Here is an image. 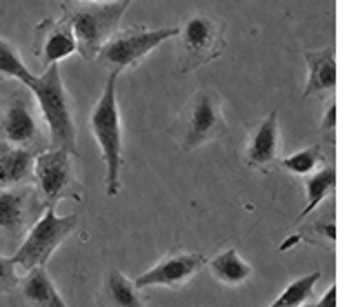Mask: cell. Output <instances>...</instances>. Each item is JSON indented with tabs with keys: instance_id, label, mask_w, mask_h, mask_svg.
<instances>
[{
	"instance_id": "1",
	"label": "cell",
	"mask_w": 356,
	"mask_h": 307,
	"mask_svg": "<svg viewBox=\"0 0 356 307\" xmlns=\"http://www.w3.org/2000/svg\"><path fill=\"white\" fill-rule=\"evenodd\" d=\"M25 87H29V92L36 98L40 116L47 125L49 149H65L72 156H78L74 101L60 78V63L44 67L42 74H33V78Z\"/></svg>"
},
{
	"instance_id": "2",
	"label": "cell",
	"mask_w": 356,
	"mask_h": 307,
	"mask_svg": "<svg viewBox=\"0 0 356 307\" xmlns=\"http://www.w3.org/2000/svg\"><path fill=\"white\" fill-rule=\"evenodd\" d=\"M167 134L183 151H194L207 142L225 138L229 134V125L222 114L220 94L203 87L189 96L172 125L167 127Z\"/></svg>"
},
{
	"instance_id": "3",
	"label": "cell",
	"mask_w": 356,
	"mask_h": 307,
	"mask_svg": "<svg viewBox=\"0 0 356 307\" xmlns=\"http://www.w3.org/2000/svg\"><path fill=\"white\" fill-rule=\"evenodd\" d=\"M0 140L36 156L49 149L47 125L40 116L36 98L29 87L18 81L16 85L3 87L0 96Z\"/></svg>"
},
{
	"instance_id": "4",
	"label": "cell",
	"mask_w": 356,
	"mask_h": 307,
	"mask_svg": "<svg viewBox=\"0 0 356 307\" xmlns=\"http://www.w3.org/2000/svg\"><path fill=\"white\" fill-rule=\"evenodd\" d=\"M131 0H111V3H65L63 16L76 38V53L92 63L100 47L120 29Z\"/></svg>"
},
{
	"instance_id": "5",
	"label": "cell",
	"mask_w": 356,
	"mask_h": 307,
	"mask_svg": "<svg viewBox=\"0 0 356 307\" xmlns=\"http://www.w3.org/2000/svg\"><path fill=\"white\" fill-rule=\"evenodd\" d=\"M118 72H111L103 94L94 105L89 116V127L100 147V156L105 160V190L109 196L120 194V172H122V120L118 107Z\"/></svg>"
},
{
	"instance_id": "6",
	"label": "cell",
	"mask_w": 356,
	"mask_h": 307,
	"mask_svg": "<svg viewBox=\"0 0 356 307\" xmlns=\"http://www.w3.org/2000/svg\"><path fill=\"white\" fill-rule=\"evenodd\" d=\"M72 154L65 149H47L33 163V188L44 210H56L60 201H85V188L78 181Z\"/></svg>"
},
{
	"instance_id": "7",
	"label": "cell",
	"mask_w": 356,
	"mask_h": 307,
	"mask_svg": "<svg viewBox=\"0 0 356 307\" xmlns=\"http://www.w3.org/2000/svg\"><path fill=\"white\" fill-rule=\"evenodd\" d=\"M178 69L181 74H189L225 53V25L207 14H192L178 29Z\"/></svg>"
},
{
	"instance_id": "8",
	"label": "cell",
	"mask_w": 356,
	"mask_h": 307,
	"mask_svg": "<svg viewBox=\"0 0 356 307\" xmlns=\"http://www.w3.org/2000/svg\"><path fill=\"white\" fill-rule=\"evenodd\" d=\"M178 36V27H161L149 29L147 25H134L118 29L103 47H100L96 60L107 67L109 72H125L136 67V65L154 51L165 40Z\"/></svg>"
},
{
	"instance_id": "9",
	"label": "cell",
	"mask_w": 356,
	"mask_h": 307,
	"mask_svg": "<svg viewBox=\"0 0 356 307\" xmlns=\"http://www.w3.org/2000/svg\"><path fill=\"white\" fill-rule=\"evenodd\" d=\"M78 227V216H58L56 210H44L40 218L29 227L25 238L20 240L18 249L11 254V260L18 272H29L31 267L47 265L54 249Z\"/></svg>"
},
{
	"instance_id": "10",
	"label": "cell",
	"mask_w": 356,
	"mask_h": 307,
	"mask_svg": "<svg viewBox=\"0 0 356 307\" xmlns=\"http://www.w3.org/2000/svg\"><path fill=\"white\" fill-rule=\"evenodd\" d=\"M42 212L44 205L33 185L0 190V238L9 245H20V240Z\"/></svg>"
},
{
	"instance_id": "11",
	"label": "cell",
	"mask_w": 356,
	"mask_h": 307,
	"mask_svg": "<svg viewBox=\"0 0 356 307\" xmlns=\"http://www.w3.org/2000/svg\"><path fill=\"white\" fill-rule=\"evenodd\" d=\"M205 256L198 251H187V249H172L149 267L145 274L134 281L138 290L145 288H170V290H181L187 285L196 274L205 267Z\"/></svg>"
},
{
	"instance_id": "12",
	"label": "cell",
	"mask_w": 356,
	"mask_h": 307,
	"mask_svg": "<svg viewBox=\"0 0 356 307\" xmlns=\"http://www.w3.org/2000/svg\"><path fill=\"white\" fill-rule=\"evenodd\" d=\"M278 147H281V127H278V107L250 127L243 147V163L248 167L267 174L276 167Z\"/></svg>"
},
{
	"instance_id": "13",
	"label": "cell",
	"mask_w": 356,
	"mask_h": 307,
	"mask_svg": "<svg viewBox=\"0 0 356 307\" xmlns=\"http://www.w3.org/2000/svg\"><path fill=\"white\" fill-rule=\"evenodd\" d=\"M33 58L40 63V67H49L54 63H60L67 56L76 53V38L72 27L65 18H42L33 29Z\"/></svg>"
},
{
	"instance_id": "14",
	"label": "cell",
	"mask_w": 356,
	"mask_h": 307,
	"mask_svg": "<svg viewBox=\"0 0 356 307\" xmlns=\"http://www.w3.org/2000/svg\"><path fill=\"white\" fill-rule=\"evenodd\" d=\"M11 307H67L65 299L56 290L47 265H38L25 272L16 285L7 292Z\"/></svg>"
},
{
	"instance_id": "15",
	"label": "cell",
	"mask_w": 356,
	"mask_h": 307,
	"mask_svg": "<svg viewBox=\"0 0 356 307\" xmlns=\"http://www.w3.org/2000/svg\"><path fill=\"white\" fill-rule=\"evenodd\" d=\"M303 58L307 63L309 78L300 98L334 94V90H337V56H334V47L305 49Z\"/></svg>"
},
{
	"instance_id": "16",
	"label": "cell",
	"mask_w": 356,
	"mask_h": 307,
	"mask_svg": "<svg viewBox=\"0 0 356 307\" xmlns=\"http://www.w3.org/2000/svg\"><path fill=\"white\" fill-rule=\"evenodd\" d=\"M33 163L36 154L0 140V190L33 185Z\"/></svg>"
},
{
	"instance_id": "17",
	"label": "cell",
	"mask_w": 356,
	"mask_h": 307,
	"mask_svg": "<svg viewBox=\"0 0 356 307\" xmlns=\"http://www.w3.org/2000/svg\"><path fill=\"white\" fill-rule=\"evenodd\" d=\"M98 307H145V299L136 283L127 279L118 267H109L103 285L96 294Z\"/></svg>"
},
{
	"instance_id": "18",
	"label": "cell",
	"mask_w": 356,
	"mask_h": 307,
	"mask_svg": "<svg viewBox=\"0 0 356 307\" xmlns=\"http://www.w3.org/2000/svg\"><path fill=\"white\" fill-rule=\"evenodd\" d=\"M205 265L209 267L211 279H216L218 283L227 285V288H238V285H245L254 274L250 263L245 260L234 247L220 251L218 256H214L209 263H205Z\"/></svg>"
},
{
	"instance_id": "19",
	"label": "cell",
	"mask_w": 356,
	"mask_h": 307,
	"mask_svg": "<svg viewBox=\"0 0 356 307\" xmlns=\"http://www.w3.org/2000/svg\"><path fill=\"white\" fill-rule=\"evenodd\" d=\"M303 181H305L307 203H305L303 210H300V214L296 216L294 225L303 223L305 216H309L323 201L327 199V196L334 194V190H337V169H334L332 163H327V165H321L316 172H312L309 176H305Z\"/></svg>"
},
{
	"instance_id": "20",
	"label": "cell",
	"mask_w": 356,
	"mask_h": 307,
	"mask_svg": "<svg viewBox=\"0 0 356 307\" xmlns=\"http://www.w3.org/2000/svg\"><path fill=\"white\" fill-rule=\"evenodd\" d=\"M323 163H325L323 147L321 145H309V147H303V149H298L294 154H289V156L278 158L276 167L294 174V176L305 179V176H309L312 172H316Z\"/></svg>"
},
{
	"instance_id": "21",
	"label": "cell",
	"mask_w": 356,
	"mask_h": 307,
	"mask_svg": "<svg viewBox=\"0 0 356 307\" xmlns=\"http://www.w3.org/2000/svg\"><path fill=\"white\" fill-rule=\"evenodd\" d=\"M321 281V272H312L305 276H298L281 292V296L270 307H303L314 296V288Z\"/></svg>"
},
{
	"instance_id": "22",
	"label": "cell",
	"mask_w": 356,
	"mask_h": 307,
	"mask_svg": "<svg viewBox=\"0 0 356 307\" xmlns=\"http://www.w3.org/2000/svg\"><path fill=\"white\" fill-rule=\"evenodd\" d=\"M0 78H11L22 85L33 78V72H29L27 65L22 63L18 49L5 38H0Z\"/></svg>"
},
{
	"instance_id": "23",
	"label": "cell",
	"mask_w": 356,
	"mask_h": 307,
	"mask_svg": "<svg viewBox=\"0 0 356 307\" xmlns=\"http://www.w3.org/2000/svg\"><path fill=\"white\" fill-rule=\"evenodd\" d=\"M298 236L309 245L334 249V243H337V223H334V216L330 214L327 218H318V221L309 223L307 227L300 229Z\"/></svg>"
},
{
	"instance_id": "24",
	"label": "cell",
	"mask_w": 356,
	"mask_h": 307,
	"mask_svg": "<svg viewBox=\"0 0 356 307\" xmlns=\"http://www.w3.org/2000/svg\"><path fill=\"white\" fill-rule=\"evenodd\" d=\"M321 138L327 142V145H334L337 142V101H330L325 114L321 118Z\"/></svg>"
},
{
	"instance_id": "25",
	"label": "cell",
	"mask_w": 356,
	"mask_h": 307,
	"mask_svg": "<svg viewBox=\"0 0 356 307\" xmlns=\"http://www.w3.org/2000/svg\"><path fill=\"white\" fill-rule=\"evenodd\" d=\"M18 281V269L14 265L11 256H3L0 254V296L7 294Z\"/></svg>"
},
{
	"instance_id": "26",
	"label": "cell",
	"mask_w": 356,
	"mask_h": 307,
	"mask_svg": "<svg viewBox=\"0 0 356 307\" xmlns=\"http://www.w3.org/2000/svg\"><path fill=\"white\" fill-rule=\"evenodd\" d=\"M312 307H337V285H330L327 292L321 296L316 305Z\"/></svg>"
},
{
	"instance_id": "27",
	"label": "cell",
	"mask_w": 356,
	"mask_h": 307,
	"mask_svg": "<svg viewBox=\"0 0 356 307\" xmlns=\"http://www.w3.org/2000/svg\"><path fill=\"white\" fill-rule=\"evenodd\" d=\"M300 243V236L298 234H292L289 238H285L281 245H278V251H287V249H292L294 245H298Z\"/></svg>"
},
{
	"instance_id": "28",
	"label": "cell",
	"mask_w": 356,
	"mask_h": 307,
	"mask_svg": "<svg viewBox=\"0 0 356 307\" xmlns=\"http://www.w3.org/2000/svg\"><path fill=\"white\" fill-rule=\"evenodd\" d=\"M65 3H111V0H65Z\"/></svg>"
},
{
	"instance_id": "29",
	"label": "cell",
	"mask_w": 356,
	"mask_h": 307,
	"mask_svg": "<svg viewBox=\"0 0 356 307\" xmlns=\"http://www.w3.org/2000/svg\"><path fill=\"white\" fill-rule=\"evenodd\" d=\"M0 96H3V85H0Z\"/></svg>"
},
{
	"instance_id": "30",
	"label": "cell",
	"mask_w": 356,
	"mask_h": 307,
	"mask_svg": "<svg viewBox=\"0 0 356 307\" xmlns=\"http://www.w3.org/2000/svg\"><path fill=\"white\" fill-rule=\"evenodd\" d=\"M303 307H312V305H309V303H307V305H303Z\"/></svg>"
}]
</instances>
